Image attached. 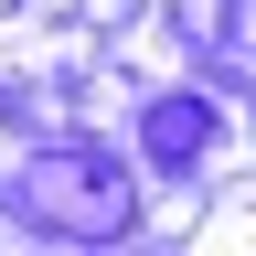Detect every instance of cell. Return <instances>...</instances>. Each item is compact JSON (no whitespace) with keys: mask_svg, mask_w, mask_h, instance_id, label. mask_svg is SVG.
I'll list each match as a JSON object with an SVG mask.
<instances>
[]
</instances>
